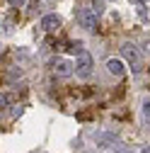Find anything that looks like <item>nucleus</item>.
<instances>
[{
    "label": "nucleus",
    "mask_w": 150,
    "mask_h": 153,
    "mask_svg": "<svg viewBox=\"0 0 150 153\" xmlns=\"http://www.w3.org/2000/svg\"><path fill=\"white\" fill-rule=\"evenodd\" d=\"M121 56L128 61V68L133 71V73H138L140 68H143V61H140V51H138V46L133 44V42H124L121 44Z\"/></svg>",
    "instance_id": "obj_1"
},
{
    "label": "nucleus",
    "mask_w": 150,
    "mask_h": 153,
    "mask_svg": "<svg viewBox=\"0 0 150 153\" xmlns=\"http://www.w3.org/2000/svg\"><path fill=\"white\" fill-rule=\"evenodd\" d=\"M75 68V73H78V78H90L92 75V56H90V51H82V53H78V61L73 63Z\"/></svg>",
    "instance_id": "obj_2"
},
{
    "label": "nucleus",
    "mask_w": 150,
    "mask_h": 153,
    "mask_svg": "<svg viewBox=\"0 0 150 153\" xmlns=\"http://www.w3.org/2000/svg\"><path fill=\"white\" fill-rule=\"evenodd\" d=\"M78 22H80L82 29H95V25H97V15L92 12V10H80V12H78Z\"/></svg>",
    "instance_id": "obj_3"
},
{
    "label": "nucleus",
    "mask_w": 150,
    "mask_h": 153,
    "mask_svg": "<svg viewBox=\"0 0 150 153\" xmlns=\"http://www.w3.org/2000/svg\"><path fill=\"white\" fill-rule=\"evenodd\" d=\"M107 71H109L111 75H116V78H121V75L126 73V66H124L121 59H109V61H107Z\"/></svg>",
    "instance_id": "obj_4"
},
{
    "label": "nucleus",
    "mask_w": 150,
    "mask_h": 153,
    "mask_svg": "<svg viewBox=\"0 0 150 153\" xmlns=\"http://www.w3.org/2000/svg\"><path fill=\"white\" fill-rule=\"evenodd\" d=\"M58 27H61V17L58 15H44L41 17V29L53 32V29H58Z\"/></svg>",
    "instance_id": "obj_5"
},
{
    "label": "nucleus",
    "mask_w": 150,
    "mask_h": 153,
    "mask_svg": "<svg viewBox=\"0 0 150 153\" xmlns=\"http://www.w3.org/2000/svg\"><path fill=\"white\" fill-rule=\"evenodd\" d=\"M73 68H75V66H73L68 59H58V61H56V73H58V75H70Z\"/></svg>",
    "instance_id": "obj_6"
},
{
    "label": "nucleus",
    "mask_w": 150,
    "mask_h": 153,
    "mask_svg": "<svg viewBox=\"0 0 150 153\" xmlns=\"http://www.w3.org/2000/svg\"><path fill=\"white\" fill-rule=\"evenodd\" d=\"M97 143L102 146V148H111V143H116V134H99L97 136Z\"/></svg>",
    "instance_id": "obj_7"
},
{
    "label": "nucleus",
    "mask_w": 150,
    "mask_h": 153,
    "mask_svg": "<svg viewBox=\"0 0 150 153\" xmlns=\"http://www.w3.org/2000/svg\"><path fill=\"white\" fill-rule=\"evenodd\" d=\"M92 12H95L97 17L104 12V3H102V0H95V3H92Z\"/></svg>",
    "instance_id": "obj_8"
},
{
    "label": "nucleus",
    "mask_w": 150,
    "mask_h": 153,
    "mask_svg": "<svg viewBox=\"0 0 150 153\" xmlns=\"http://www.w3.org/2000/svg\"><path fill=\"white\" fill-rule=\"evenodd\" d=\"M143 122L150 124V102H143Z\"/></svg>",
    "instance_id": "obj_9"
},
{
    "label": "nucleus",
    "mask_w": 150,
    "mask_h": 153,
    "mask_svg": "<svg viewBox=\"0 0 150 153\" xmlns=\"http://www.w3.org/2000/svg\"><path fill=\"white\" fill-rule=\"evenodd\" d=\"M7 3H10V5H15V7H22L27 0H7Z\"/></svg>",
    "instance_id": "obj_10"
},
{
    "label": "nucleus",
    "mask_w": 150,
    "mask_h": 153,
    "mask_svg": "<svg viewBox=\"0 0 150 153\" xmlns=\"http://www.w3.org/2000/svg\"><path fill=\"white\" fill-rule=\"evenodd\" d=\"M143 53H145V56H150V39H148V42H143Z\"/></svg>",
    "instance_id": "obj_11"
},
{
    "label": "nucleus",
    "mask_w": 150,
    "mask_h": 153,
    "mask_svg": "<svg viewBox=\"0 0 150 153\" xmlns=\"http://www.w3.org/2000/svg\"><path fill=\"white\" fill-rule=\"evenodd\" d=\"M138 15H140V17H143V20H145V17H148V12H145V7H143V5H140V3H138Z\"/></svg>",
    "instance_id": "obj_12"
},
{
    "label": "nucleus",
    "mask_w": 150,
    "mask_h": 153,
    "mask_svg": "<svg viewBox=\"0 0 150 153\" xmlns=\"http://www.w3.org/2000/svg\"><path fill=\"white\" fill-rule=\"evenodd\" d=\"M3 107H7V97H5V95H0V109H3Z\"/></svg>",
    "instance_id": "obj_13"
},
{
    "label": "nucleus",
    "mask_w": 150,
    "mask_h": 153,
    "mask_svg": "<svg viewBox=\"0 0 150 153\" xmlns=\"http://www.w3.org/2000/svg\"><path fill=\"white\" fill-rule=\"evenodd\" d=\"M140 153H150V146H143V151Z\"/></svg>",
    "instance_id": "obj_14"
}]
</instances>
